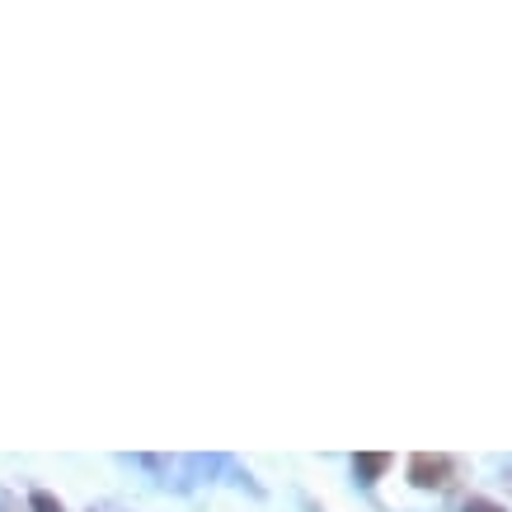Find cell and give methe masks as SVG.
<instances>
[{"instance_id": "4", "label": "cell", "mask_w": 512, "mask_h": 512, "mask_svg": "<svg viewBox=\"0 0 512 512\" xmlns=\"http://www.w3.org/2000/svg\"><path fill=\"white\" fill-rule=\"evenodd\" d=\"M461 512H508V508H503L498 498H470V503H466Z\"/></svg>"}, {"instance_id": "3", "label": "cell", "mask_w": 512, "mask_h": 512, "mask_svg": "<svg viewBox=\"0 0 512 512\" xmlns=\"http://www.w3.org/2000/svg\"><path fill=\"white\" fill-rule=\"evenodd\" d=\"M29 512H66V508H62V503H57L52 494H43V489H38V494L29 498Z\"/></svg>"}, {"instance_id": "5", "label": "cell", "mask_w": 512, "mask_h": 512, "mask_svg": "<svg viewBox=\"0 0 512 512\" xmlns=\"http://www.w3.org/2000/svg\"><path fill=\"white\" fill-rule=\"evenodd\" d=\"M0 512H19L15 503H10V494H5V489H0Z\"/></svg>"}, {"instance_id": "1", "label": "cell", "mask_w": 512, "mask_h": 512, "mask_svg": "<svg viewBox=\"0 0 512 512\" xmlns=\"http://www.w3.org/2000/svg\"><path fill=\"white\" fill-rule=\"evenodd\" d=\"M456 480V461L447 451H414L409 456V484L414 489H447Z\"/></svg>"}, {"instance_id": "2", "label": "cell", "mask_w": 512, "mask_h": 512, "mask_svg": "<svg viewBox=\"0 0 512 512\" xmlns=\"http://www.w3.org/2000/svg\"><path fill=\"white\" fill-rule=\"evenodd\" d=\"M386 470H390L386 451H362V456H353V475H357V484H367V489H372Z\"/></svg>"}]
</instances>
